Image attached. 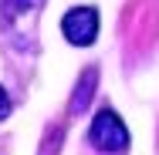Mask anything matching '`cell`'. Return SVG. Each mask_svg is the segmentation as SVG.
Masks as SVG:
<instances>
[{
  "label": "cell",
  "mask_w": 159,
  "mask_h": 155,
  "mask_svg": "<svg viewBox=\"0 0 159 155\" xmlns=\"http://www.w3.org/2000/svg\"><path fill=\"white\" fill-rule=\"evenodd\" d=\"M88 145L98 149V152H108V155H119L129 149V128L122 125V118L115 111H98L92 128H88Z\"/></svg>",
  "instance_id": "1"
},
{
  "label": "cell",
  "mask_w": 159,
  "mask_h": 155,
  "mask_svg": "<svg viewBox=\"0 0 159 155\" xmlns=\"http://www.w3.org/2000/svg\"><path fill=\"white\" fill-rule=\"evenodd\" d=\"M98 10L95 7H75V10H68L61 20V31L68 37V44H75V47H88V44H95L98 37Z\"/></svg>",
  "instance_id": "2"
},
{
  "label": "cell",
  "mask_w": 159,
  "mask_h": 155,
  "mask_svg": "<svg viewBox=\"0 0 159 155\" xmlns=\"http://www.w3.org/2000/svg\"><path fill=\"white\" fill-rule=\"evenodd\" d=\"M37 3L41 0H0V17L10 24L14 37H27V31L20 27V20H34L37 17Z\"/></svg>",
  "instance_id": "3"
},
{
  "label": "cell",
  "mask_w": 159,
  "mask_h": 155,
  "mask_svg": "<svg viewBox=\"0 0 159 155\" xmlns=\"http://www.w3.org/2000/svg\"><path fill=\"white\" fill-rule=\"evenodd\" d=\"M95 81H98V71L88 67V71L81 74V81H78V94H75V101H71V111H85V108H88V98L95 94Z\"/></svg>",
  "instance_id": "4"
},
{
  "label": "cell",
  "mask_w": 159,
  "mask_h": 155,
  "mask_svg": "<svg viewBox=\"0 0 159 155\" xmlns=\"http://www.w3.org/2000/svg\"><path fill=\"white\" fill-rule=\"evenodd\" d=\"M7 115H10V98H7V91L0 88V122H3Z\"/></svg>",
  "instance_id": "5"
}]
</instances>
